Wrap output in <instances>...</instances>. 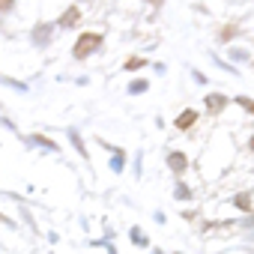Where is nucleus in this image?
<instances>
[{"label":"nucleus","mask_w":254,"mask_h":254,"mask_svg":"<svg viewBox=\"0 0 254 254\" xmlns=\"http://www.w3.org/2000/svg\"><path fill=\"white\" fill-rule=\"evenodd\" d=\"M251 150H254V138H251Z\"/></svg>","instance_id":"4468645a"},{"label":"nucleus","mask_w":254,"mask_h":254,"mask_svg":"<svg viewBox=\"0 0 254 254\" xmlns=\"http://www.w3.org/2000/svg\"><path fill=\"white\" fill-rule=\"evenodd\" d=\"M147 90V81H135L132 87H129V93H144Z\"/></svg>","instance_id":"6e6552de"},{"label":"nucleus","mask_w":254,"mask_h":254,"mask_svg":"<svg viewBox=\"0 0 254 254\" xmlns=\"http://www.w3.org/2000/svg\"><path fill=\"white\" fill-rule=\"evenodd\" d=\"M78 18H81V12H78V6H69L63 15H60V24L63 27H72V24H78Z\"/></svg>","instance_id":"20e7f679"},{"label":"nucleus","mask_w":254,"mask_h":254,"mask_svg":"<svg viewBox=\"0 0 254 254\" xmlns=\"http://www.w3.org/2000/svg\"><path fill=\"white\" fill-rule=\"evenodd\" d=\"M236 105H242V108H245V111H248V114L254 117V102H251V99H245V96H239V99H236Z\"/></svg>","instance_id":"0eeeda50"},{"label":"nucleus","mask_w":254,"mask_h":254,"mask_svg":"<svg viewBox=\"0 0 254 254\" xmlns=\"http://www.w3.org/2000/svg\"><path fill=\"white\" fill-rule=\"evenodd\" d=\"M141 66H147V60H144V57H129V60H126V66H123V69H129V72H138Z\"/></svg>","instance_id":"423d86ee"},{"label":"nucleus","mask_w":254,"mask_h":254,"mask_svg":"<svg viewBox=\"0 0 254 254\" xmlns=\"http://www.w3.org/2000/svg\"><path fill=\"white\" fill-rule=\"evenodd\" d=\"M147 3H153V6H162V3H165V0H147Z\"/></svg>","instance_id":"ddd939ff"},{"label":"nucleus","mask_w":254,"mask_h":254,"mask_svg":"<svg viewBox=\"0 0 254 254\" xmlns=\"http://www.w3.org/2000/svg\"><path fill=\"white\" fill-rule=\"evenodd\" d=\"M99 45H102V33H84V36L78 39V45H75V51H72V54H75L78 60H87Z\"/></svg>","instance_id":"f257e3e1"},{"label":"nucleus","mask_w":254,"mask_h":254,"mask_svg":"<svg viewBox=\"0 0 254 254\" xmlns=\"http://www.w3.org/2000/svg\"><path fill=\"white\" fill-rule=\"evenodd\" d=\"M168 165H171V171H174V174H183V171L189 168V159H186L183 153H171V159H168Z\"/></svg>","instance_id":"f03ea898"},{"label":"nucleus","mask_w":254,"mask_h":254,"mask_svg":"<svg viewBox=\"0 0 254 254\" xmlns=\"http://www.w3.org/2000/svg\"><path fill=\"white\" fill-rule=\"evenodd\" d=\"M233 33H236V27H224V30H221V39H224V42H227V39H230V36H233Z\"/></svg>","instance_id":"9b49d317"},{"label":"nucleus","mask_w":254,"mask_h":254,"mask_svg":"<svg viewBox=\"0 0 254 254\" xmlns=\"http://www.w3.org/2000/svg\"><path fill=\"white\" fill-rule=\"evenodd\" d=\"M236 203H239V206H242V209H248V206H251V197H248V194H242V197H239V200H236Z\"/></svg>","instance_id":"f8f14e48"},{"label":"nucleus","mask_w":254,"mask_h":254,"mask_svg":"<svg viewBox=\"0 0 254 254\" xmlns=\"http://www.w3.org/2000/svg\"><path fill=\"white\" fill-rule=\"evenodd\" d=\"M48 33H51L48 27H36V39H39V45H42V39H48Z\"/></svg>","instance_id":"1a4fd4ad"},{"label":"nucleus","mask_w":254,"mask_h":254,"mask_svg":"<svg viewBox=\"0 0 254 254\" xmlns=\"http://www.w3.org/2000/svg\"><path fill=\"white\" fill-rule=\"evenodd\" d=\"M15 6V0H0V12H9Z\"/></svg>","instance_id":"9d476101"},{"label":"nucleus","mask_w":254,"mask_h":254,"mask_svg":"<svg viewBox=\"0 0 254 254\" xmlns=\"http://www.w3.org/2000/svg\"><path fill=\"white\" fill-rule=\"evenodd\" d=\"M224 105H227V99H224V96H206V108H209L212 114H221V111H224Z\"/></svg>","instance_id":"39448f33"},{"label":"nucleus","mask_w":254,"mask_h":254,"mask_svg":"<svg viewBox=\"0 0 254 254\" xmlns=\"http://www.w3.org/2000/svg\"><path fill=\"white\" fill-rule=\"evenodd\" d=\"M194 123H197V114L189 108V111H183V117H177V129H183V132H186V129H191Z\"/></svg>","instance_id":"7ed1b4c3"}]
</instances>
